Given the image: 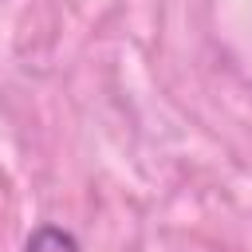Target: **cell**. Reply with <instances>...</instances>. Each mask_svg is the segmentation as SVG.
Masks as SVG:
<instances>
[{"label":"cell","mask_w":252,"mask_h":252,"mask_svg":"<svg viewBox=\"0 0 252 252\" xmlns=\"http://www.w3.org/2000/svg\"><path fill=\"white\" fill-rule=\"evenodd\" d=\"M24 252H83V248H79V240H75L67 228H59V224H39V228L28 236Z\"/></svg>","instance_id":"obj_1"}]
</instances>
